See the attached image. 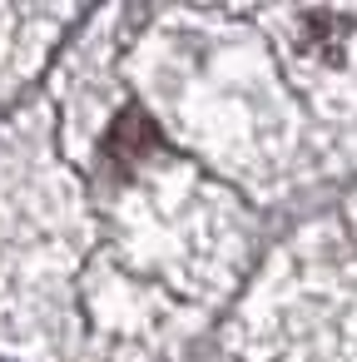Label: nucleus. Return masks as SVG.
Listing matches in <instances>:
<instances>
[{
    "instance_id": "obj_1",
    "label": "nucleus",
    "mask_w": 357,
    "mask_h": 362,
    "mask_svg": "<svg viewBox=\"0 0 357 362\" xmlns=\"http://www.w3.org/2000/svg\"><path fill=\"white\" fill-rule=\"evenodd\" d=\"M149 149H154V124H149L139 110L119 115L115 129H110V159H115L119 169H129V164L149 159Z\"/></svg>"
}]
</instances>
